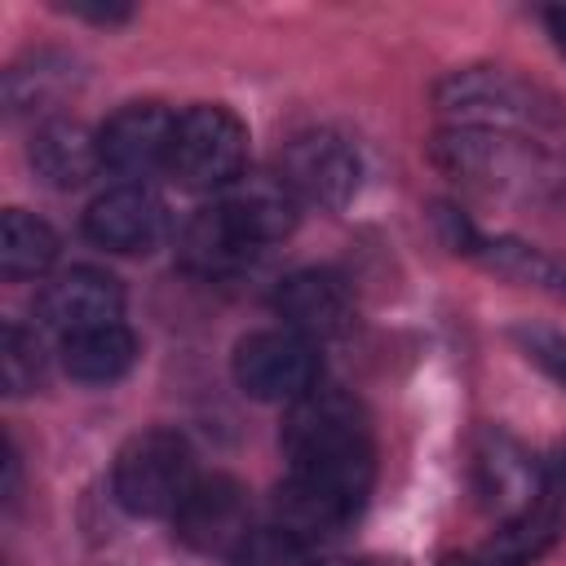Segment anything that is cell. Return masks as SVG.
Wrapping results in <instances>:
<instances>
[{
	"mask_svg": "<svg viewBox=\"0 0 566 566\" xmlns=\"http://www.w3.org/2000/svg\"><path fill=\"white\" fill-rule=\"evenodd\" d=\"M283 455L287 473L349 500L354 509L367 504L376 478V447L367 411L340 389H310L287 407L283 420Z\"/></svg>",
	"mask_w": 566,
	"mask_h": 566,
	"instance_id": "obj_1",
	"label": "cell"
},
{
	"mask_svg": "<svg viewBox=\"0 0 566 566\" xmlns=\"http://www.w3.org/2000/svg\"><path fill=\"white\" fill-rule=\"evenodd\" d=\"M429 164L460 186L495 199H557L566 195V155L544 137L495 128H442L429 142Z\"/></svg>",
	"mask_w": 566,
	"mask_h": 566,
	"instance_id": "obj_2",
	"label": "cell"
},
{
	"mask_svg": "<svg viewBox=\"0 0 566 566\" xmlns=\"http://www.w3.org/2000/svg\"><path fill=\"white\" fill-rule=\"evenodd\" d=\"M433 106L451 119V128H495V133L544 137L562 124L557 102L504 66L447 71L433 84Z\"/></svg>",
	"mask_w": 566,
	"mask_h": 566,
	"instance_id": "obj_3",
	"label": "cell"
},
{
	"mask_svg": "<svg viewBox=\"0 0 566 566\" xmlns=\"http://www.w3.org/2000/svg\"><path fill=\"white\" fill-rule=\"evenodd\" d=\"M195 455L190 442L172 429H142L133 433L111 469V491L119 509L133 517H172L195 486Z\"/></svg>",
	"mask_w": 566,
	"mask_h": 566,
	"instance_id": "obj_4",
	"label": "cell"
},
{
	"mask_svg": "<svg viewBox=\"0 0 566 566\" xmlns=\"http://www.w3.org/2000/svg\"><path fill=\"white\" fill-rule=\"evenodd\" d=\"M248 159V128L234 111L199 102L177 115L168 172L190 190H226L243 177Z\"/></svg>",
	"mask_w": 566,
	"mask_h": 566,
	"instance_id": "obj_5",
	"label": "cell"
},
{
	"mask_svg": "<svg viewBox=\"0 0 566 566\" xmlns=\"http://www.w3.org/2000/svg\"><path fill=\"white\" fill-rule=\"evenodd\" d=\"M438 226H442V239H447L451 252L473 256L482 270L566 305V261H557L539 243H526V239H513V234H482L455 208H438Z\"/></svg>",
	"mask_w": 566,
	"mask_h": 566,
	"instance_id": "obj_6",
	"label": "cell"
},
{
	"mask_svg": "<svg viewBox=\"0 0 566 566\" xmlns=\"http://www.w3.org/2000/svg\"><path fill=\"white\" fill-rule=\"evenodd\" d=\"M279 181L296 195V203H314V208H345L358 190L363 164L358 150L332 133V128H305L296 137H287V146L279 150Z\"/></svg>",
	"mask_w": 566,
	"mask_h": 566,
	"instance_id": "obj_7",
	"label": "cell"
},
{
	"mask_svg": "<svg viewBox=\"0 0 566 566\" xmlns=\"http://www.w3.org/2000/svg\"><path fill=\"white\" fill-rule=\"evenodd\" d=\"M234 380L261 402H296L318 389V349L287 327L252 332L234 345Z\"/></svg>",
	"mask_w": 566,
	"mask_h": 566,
	"instance_id": "obj_8",
	"label": "cell"
},
{
	"mask_svg": "<svg viewBox=\"0 0 566 566\" xmlns=\"http://www.w3.org/2000/svg\"><path fill=\"white\" fill-rule=\"evenodd\" d=\"M84 234L106 252H124V256L150 252L168 234V208L142 181H124V186H111L106 195H97L88 203Z\"/></svg>",
	"mask_w": 566,
	"mask_h": 566,
	"instance_id": "obj_9",
	"label": "cell"
},
{
	"mask_svg": "<svg viewBox=\"0 0 566 566\" xmlns=\"http://www.w3.org/2000/svg\"><path fill=\"white\" fill-rule=\"evenodd\" d=\"M172 133H177V115H168L159 102L119 106L97 133L102 168H111L119 177H146L155 168H168Z\"/></svg>",
	"mask_w": 566,
	"mask_h": 566,
	"instance_id": "obj_10",
	"label": "cell"
},
{
	"mask_svg": "<svg viewBox=\"0 0 566 566\" xmlns=\"http://www.w3.org/2000/svg\"><path fill=\"white\" fill-rule=\"evenodd\" d=\"M539 473L544 464H535L526 447L504 429H482L473 438V486L482 504L500 513V522L526 513L539 500Z\"/></svg>",
	"mask_w": 566,
	"mask_h": 566,
	"instance_id": "obj_11",
	"label": "cell"
},
{
	"mask_svg": "<svg viewBox=\"0 0 566 566\" xmlns=\"http://www.w3.org/2000/svg\"><path fill=\"white\" fill-rule=\"evenodd\" d=\"M35 314L44 327H53L57 336H75V332H88V327H106V323H119L124 314V287L115 274L106 270H93V265H75L66 274H57L40 301H35Z\"/></svg>",
	"mask_w": 566,
	"mask_h": 566,
	"instance_id": "obj_12",
	"label": "cell"
},
{
	"mask_svg": "<svg viewBox=\"0 0 566 566\" xmlns=\"http://www.w3.org/2000/svg\"><path fill=\"white\" fill-rule=\"evenodd\" d=\"M172 526L199 553H234L248 539V491L226 473L199 478L172 513Z\"/></svg>",
	"mask_w": 566,
	"mask_h": 566,
	"instance_id": "obj_13",
	"label": "cell"
},
{
	"mask_svg": "<svg viewBox=\"0 0 566 566\" xmlns=\"http://www.w3.org/2000/svg\"><path fill=\"white\" fill-rule=\"evenodd\" d=\"M274 310L287 332L332 340L354 323V292L336 270H296L274 287Z\"/></svg>",
	"mask_w": 566,
	"mask_h": 566,
	"instance_id": "obj_14",
	"label": "cell"
},
{
	"mask_svg": "<svg viewBox=\"0 0 566 566\" xmlns=\"http://www.w3.org/2000/svg\"><path fill=\"white\" fill-rule=\"evenodd\" d=\"M217 203L230 212L252 248H265L296 226V195L279 181V172H243L234 186H226Z\"/></svg>",
	"mask_w": 566,
	"mask_h": 566,
	"instance_id": "obj_15",
	"label": "cell"
},
{
	"mask_svg": "<svg viewBox=\"0 0 566 566\" xmlns=\"http://www.w3.org/2000/svg\"><path fill=\"white\" fill-rule=\"evenodd\" d=\"M27 155H31L35 177L44 186H53V190H80L102 168L97 137L80 119H44L35 128Z\"/></svg>",
	"mask_w": 566,
	"mask_h": 566,
	"instance_id": "obj_16",
	"label": "cell"
},
{
	"mask_svg": "<svg viewBox=\"0 0 566 566\" xmlns=\"http://www.w3.org/2000/svg\"><path fill=\"white\" fill-rule=\"evenodd\" d=\"M252 252H256V248L243 239V230L230 221V212H226L221 203L199 208V212L181 226V234H177V256H181V265H186L190 274H199V279H226V274L243 270V265L252 261Z\"/></svg>",
	"mask_w": 566,
	"mask_h": 566,
	"instance_id": "obj_17",
	"label": "cell"
},
{
	"mask_svg": "<svg viewBox=\"0 0 566 566\" xmlns=\"http://www.w3.org/2000/svg\"><path fill=\"white\" fill-rule=\"evenodd\" d=\"M137 363V336L124 323L62 336V367L84 385H111Z\"/></svg>",
	"mask_w": 566,
	"mask_h": 566,
	"instance_id": "obj_18",
	"label": "cell"
},
{
	"mask_svg": "<svg viewBox=\"0 0 566 566\" xmlns=\"http://www.w3.org/2000/svg\"><path fill=\"white\" fill-rule=\"evenodd\" d=\"M57 261V234L49 221L9 208L0 217V274L4 279H40Z\"/></svg>",
	"mask_w": 566,
	"mask_h": 566,
	"instance_id": "obj_19",
	"label": "cell"
},
{
	"mask_svg": "<svg viewBox=\"0 0 566 566\" xmlns=\"http://www.w3.org/2000/svg\"><path fill=\"white\" fill-rule=\"evenodd\" d=\"M66 71L71 66L62 57H53V53H31L27 62H13L4 71V106H9V115H35L49 102H57L62 88L71 84Z\"/></svg>",
	"mask_w": 566,
	"mask_h": 566,
	"instance_id": "obj_20",
	"label": "cell"
},
{
	"mask_svg": "<svg viewBox=\"0 0 566 566\" xmlns=\"http://www.w3.org/2000/svg\"><path fill=\"white\" fill-rule=\"evenodd\" d=\"M0 376H4V394L22 398L44 380V345L35 332H27L22 323H4L0 336Z\"/></svg>",
	"mask_w": 566,
	"mask_h": 566,
	"instance_id": "obj_21",
	"label": "cell"
},
{
	"mask_svg": "<svg viewBox=\"0 0 566 566\" xmlns=\"http://www.w3.org/2000/svg\"><path fill=\"white\" fill-rule=\"evenodd\" d=\"M230 566H314V562H310V544H301L283 526H270V531H248V539L230 553Z\"/></svg>",
	"mask_w": 566,
	"mask_h": 566,
	"instance_id": "obj_22",
	"label": "cell"
},
{
	"mask_svg": "<svg viewBox=\"0 0 566 566\" xmlns=\"http://www.w3.org/2000/svg\"><path fill=\"white\" fill-rule=\"evenodd\" d=\"M513 340L522 345V354H526L544 376H553V380L566 389V332L535 327V323H517V327H513Z\"/></svg>",
	"mask_w": 566,
	"mask_h": 566,
	"instance_id": "obj_23",
	"label": "cell"
},
{
	"mask_svg": "<svg viewBox=\"0 0 566 566\" xmlns=\"http://www.w3.org/2000/svg\"><path fill=\"white\" fill-rule=\"evenodd\" d=\"M66 13H75V18H88V22H124L133 9L128 4H102V0H71V4H62Z\"/></svg>",
	"mask_w": 566,
	"mask_h": 566,
	"instance_id": "obj_24",
	"label": "cell"
},
{
	"mask_svg": "<svg viewBox=\"0 0 566 566\" xmlns=\"http://www.w3.org/2000/svg\"><path fill=\"white\" fill-rule=\"evenodd\" d=\"M544 22H548V35H553L557 53L566 57V4H557V9H544Z\"/></svg>",
	"mask_w": 566,
	"mask_h": 566,
	"instance_id": "obj_25",
	"label": "cell"
},
{
	"mask_svg": "<svg viewBox=\"0 0 566 566\" xmlns=\"http://www.w3.org/2000/svg\"><path fill=\"white\" fill-rule=\"evenodd\" d=\"M460 566H517V562H509V557H500V553H486V557H478V562H460Z\"/></svg>",
	"mask_w": 566,
	"mask_h": 566,
	"instance_id": "obj_26",
	"label": "cell"
},
{
	"mask_svg": "<svg viewBox=\"0 0 566 566\" xmlns=\"http://www.w3.org/2000/svg\"><path fill=\"white\" fill-rule=\"evenodd\" d=\"M323 566H380V562H367V557H336V562H323Z\"/></svg>",
	"mask_w": 566,
	"mask_h": 566,
	"instance_id": "obj_27",
	"label": "cell"
}]
</instances>
